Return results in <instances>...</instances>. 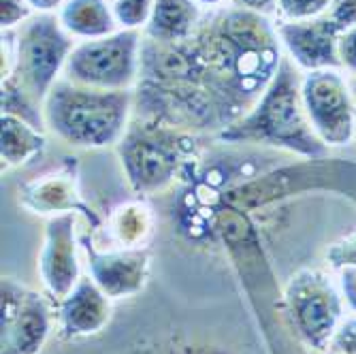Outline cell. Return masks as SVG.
Instances as JSON below:
<instances>
[{
	"label": "cell",
	"mask_w": 356,
	"mask_h": 354,
	"mask_svg": "<svg viewBox=\"0 0 356 354\" xmlns=\"http://www.w3.org/2000/svg\"><path fill=\"white\" fill-rule=\"evenodd\" d=\"M188 41L222 131L254 107L284 60L275 19L231 3L205 11Z\"/></svg>",
	"instance_id": "cell-1"
},
{
	"label": "cell",
	"mask_w": 356,
	"mask_h": 354,
	"mask_svg": "<svg viewBox=\"0 0 356 354\" xmlns=\"http://www.w3.org/2000/svg\"><path fill=\"white\" fill-rule=\"evenodd\" d=\"M303 71L284 54V60L254 107L237 122L226 126L213 141L280 152L288 158L318 160L331 152L322 143L305 113L301 96Z\"/></svg>",
	"instance_id": "cell-2"
},
{
	"label": "cell",
	"mask_w": 356,
	"mask_h": 354,
	"mask_svg": "<svg viewBox=\"0 0 356 354\" xmlns=\"http://www.w3.org/2000/svg\"><path fill=\"white\" fill-rule=\"evenodd\" d=\"M47 133L73 150H107L135 118V90L111 92L58 79L43 103Z\"/></svg>",
	"instance_id": "cell-3"
},
{
	"label": "cell",
	"mask_w": 356,
	"mask_h": 354,
	"mask_svg": "<svg viewBox=\"0 0 356 354\" xmlns=\"http://www.w3.org/2000/svg\"><path fill=\"white\" fill-rule=\"evenodd\" d=\"M201 139V135L135 115L115 154L135 195L156 197L197 175L203 165Z\"/></svg>",
	"instance_id": "cell-4"
},
{
	"label": "cell",
	"mask_w": 356,
	"mask_h": 354,
	"mask_svg": "<svg viewBox=\"0 0 356 354\" xmlns=\"http://www.w3.org/2000/svg\"><path fill=\"white\" fill-rule=\"evenodd\" d=\"M282 295L288 327L297 341L305 350L325 354L348 314L337 275L303 267L290 275Z\"/></svg>",
	"instance_id": "cell-5"
},
{
	"label": "cell",
	"mask_w": 356,
	"mask_h": 354,
	"mask_svg": "<svg viewBox=\"0 0 356 354\" xmlns=\"http://www.w3.org/2000/svg\"><path fill=\"white\" fill-rule=\"evenodd\" d=\"M9 32L13 41V71L7 79H13L43 105L49 90L62 79L77 41L62 28L56 13H35Z\"/></svg>",
	"instance_id": "cell-6"
},
{
	"label": "cell",
	"mask_w": 356,
	"mask_h": 354,
	"mask_svg": "<svg viewBox=\"0 0 356 354\" xmlns=\"http://www.w3.org/2000/svg\"><path fill=\"white\" fill-rule=\"evenodd\" d=\"M143 39L141 30L120 28L101 39L77 41L62 77L96 90H135L141 77Z\"/></svg>",
	"instance_id": "cell-7"
},
{
	"label": "cell",
	"mask_w": 356,
	"mask_h": 354,
	"mask_svg": "<svg viewBox=\"0 0 356 354\" xmlns=\"http://www.w3.org/2000/svg\"><path fill=\"white\" fill-rule=\"evenodd\" d=\"M301 96L316 137L329 152L356 143V109L350 77L341 69L303 73Z\"/></svg>",
	"instance_id": "cell-8"
},
{
	"label": "cell",
	"mask_w": 356,
	"mask_h": 354,
	"mask_svg": "<svg viewBox=\"0 0 356 354\" xmlns=\"http://www.w3.org/2000/svg\"><path fill=\"white\" fill-rule=\"evenodd\" d=\"M0 297V354H39L54 329L47 297L13 277H3Z\"/></svg>",
	"instance_id": "cell-9"
},
{
	"label": "cell",
	"mask_w": 356,
	"mask_h": 354,
	"mask_svg": "<svg viewBox=\"0 0 356 354\" xmlns=\"http://www.w3.org/2000/svg\"><path fill=\"white\" fill-rule=\"evenodd\" d=\"M19 205L37 216H62V214H79L86 218L88 229L96 235L103 229V220L81 197L79 173L73 163H64L51 171L30 177L17 186Z\"/></svg>",
	"instance_id": "cell-10"
},
{
	"label": "cell",
	"mask_w": 356,
	"mask_h": 354,
	"mask_svg": "<svg viewBox=\"0 0 356 354\" xmlns=\"http://www.w3.org/2000/svg\"><path fill=\"white\" fill-rule=\"evenodd\" d=\"M81 250L88 275L111 301L131 299L145 288L152 267V254L147 248H103L90 235L81 239Z\"/></svg>",
	"instance_id": "cell-11"
},
{
	"label": "cell",
	"mask_w": 356,
	"mask_h": 354,
	"mask_svg": "<svg viewBox=\"0 0 356 354\" xmlns=\"http://www.w3.org/2000/svg\"><path fill=\"white\" fill-rule=\"evenodd\" d=\"M79 214H62L47 218L43 246L39 252V277L49 299L62 301L81 280V261L77 237Z\"/></svg>",
	"instance_id": "cell-12"
},
{
	"label": "cell",
	"mask_w": 356,
	"mask_h": 354,
	"mask_svg": "<svg viewBox=\"0 0 356 354\" xmlns=\"http://www.w3.org/2000/svg\"><path fill=\"white\" fill-rule=\"evenodd\" d=\"M275 28L284 54L303 73L320 69H339L337 39L341 30L327 15L299 22L275 19Z\"/></svg>",
	"instance_id": "cell-13"
},
{
	"label": "cell",
	"mask_w": 356,
	"mask_h": 354,
	"mask_svg": "<svg viewBox=\"0 0 356 354\" xmlns=\"http://www.w3.org/2000/svg\"><path fill=\"white\" fill-rule=\"evenodd\" d=\"M111 316L113 301L88 273H83L73 291L58 303V325L67 339L99 335L111 323Z\"/></svg>",
	"instance_id": "cell-14"
},
{
	"label": "cell",
	"mask_w": 356,
	"mask_h": 354,
	"mask_svg": "<svg viewBox=\"0 0 356 354\" xmlns=\"http://www.w3.org/2000/svg\"><path fill=\"white\" fill-rule=\"evenodd\" d=\"M103 233L111 248H147L156 233V214L141 197L122 201L107 214Z\"/></svg>",
	"instance_id": "cell-15"
},
{
	"label": "cell",
	"mask_w": 356,
	"mask_h": 354,
	"mask_svg": "<svg viewBox=\"0 0 356 354\" xmlns=\"http://www.w3.org/2000/svg\"><path fill=\"white\" fill-rule=\"evenodd\" d=\"M205 17L197 0H156L152 19L143 35L158 43L188 41Z\"/></svg>",
	"instance_id": "cell-16"
},
{
	"label": "cell",
	"mask_w": 356,
	"mask_h": 354,
	"mask_svg": "<svg viewBox=\"0 0 356 354\" xmlns=\"http://www.w3.org/2000/svg\"><path fill=\"white\" fill-rule=\"evenodd\" d=\"M56 15L75 41L101 39L120 30L111 0H67Z\"/></svg>",
	"instance_id": "cell-17"
},
{
	"label": "cell",
	"mask_w": 356,
	"mask_h": 354,
	"mask_svg": "<svg viewBox=\"0 0 356 354\" xmlns=\"http://www.w3.org/2000/svg\"><path fill=\"white\" fill-rule=\"evenodd\" d=\"M47 131L32 126L30 122L3 113L0 118V160L3 171L19 169L41 156L47 147Z\"/></svg>",
	"instance_id": "cell-18"
},
{
	"label": "cell",
	"mask_w": 356,
	"mask_h": 354,
	"mask_svg": "<svg viewBox=\"0 0 356 354\" xmlns=\"http://www.w3.org/2000/svg\"><path fill=\"white\" fill-rule=\"evenodd\" d=\"M0 103H3V113L22 118L32 126L41 128V131H47L43 118V105L32 99L13 79H0Z\"/></svg>",
	"instance_id": "cell-19"
},
{
	"label": "cell",
	"mask_w": 356,
	"mask_h": 354,
	"mask_svg": "<svg viewBox=\"0 0 356 354\" xmlns=\"http://www.w3.org/2000/svg\"><path fill=\"white\" fill-rule=\"evenodd\" d=\"M156 0H113V15L120 28L145 32Z\"/></svg>",
	"instance_id": "cell-20"
},
{
	"label": "cell",
	"mask_w": 356,
	"mask_h": 354,
	"mask_svg": "<svg viewBox=\"0 0 356 354\" xmlns=\"http://www.w3.org/2000/svg\"><path fill=\"white\" fill-rule=\"evenodd\" d=\"M333 0H277V19L299 22L327 15Z\"/></svg>",
	"instance_id": "cell-21"
},
{
	"label": "cell",
	"mask_w": 356,
	"mask_h": 354,
	"mask_svg": "<svg viewBox=\"0 0 356 354\" xmlns=\"http://www.w3.org/2000/svg\"><path fill=\"white\" fill-rule=\"evenodd\" d=\"M327 269L339 273L343 269H356V231L333 241L325 252Z\"/></svg>",
	"instance_id": "cell-22"
},
{
	"label": "cell",
	"mask_w": 356,
	"mask_h": 354,
	"mask_svg": "<svg viewBox=\"0 0 356 354\" xmlns=\"http://www.w3.org/2000/svg\"><path fill=\"white\" fill-rule=\"evenodd\" d=\"M325 354H356V314H346Z\"/></svg>",
	"instance_id": "cell-23"
},
{
	"label": "cell",
	"mask_w": 356,
	"mask_h": 354,
	"mask_svg": "<svg viewBox=\"0 0 356 354\" xmlns=\"http://www.w3.org/2000/svg\"><path fill=\"white\" fill-rule=\"evenodd\" d=\"M35 15L28 0H0V30H15Z\"/></svg>",
	"instance_id": "cell-24"
},
{
	"label": "cell",
	"mask_w": 356,
	"mask_h": 354,
	"mask_svg": "<svg viewBox=\"0 0 356 354\" xmlns=\"http://www.w3.org/2000/svg\"><path fill=\"white\" fill-rule=\"evenodd\" d=\"M337 60H339V69L346 75L356 77V26L346 28V30L339 32Z\"/></svg>",
	"instance_id": "cell-25"
},
{
	"label": "cell",
	"mask_w": 356,
	"mask_h": 354,
	"mask_svg": "<svg viewBox=\"0 0 356 354\" xmlns=\"http://www.w3.org/2000/svg\"><path fill=\"white\" fill-rule=\"evenodd\" d=\"M327 17L339 30L356 26V0H333V5H331Z\"/></svg>",
	"instance_id": "cell-26"
},
{
	"label": "cell",
	"mask_w": 356,
	"mask_h": 354,
	"mask_svg": "<svg viewBox=\"0 0 356 354\" xmlns=\"http://www.w3.org/2000/svg\"><path fill=\"white\" fill-rule=\"evenodd\" d=\"M335 275H337V282H339V288H341V295H343L348 312L356 314V269H343V271H339Z\"/></svg>",
	"instance_id": "cell-27"
},
{
	"label": "cell",
	"mask_w": 356,
	"mask_h": 354,
	"mask_svg": "<svg viewBox=\"0 0 356 354\" xmlns=\"http://www.w3.org/2000/svg\"><path fill=\"white\" fill-rule=\"evenodd\" d=\"M231 5L258 13V15H265L271 19H277V0H231Z\"/></svg>",
	"instance_id": "cell-28"
},
{
	"label": "cell",
	"mask_w": 356,
	"mask_h": 354,
	"mask_svg": "<svg viewBox=\"0 0 356 354\" xmlns=\"http://www.w3.org/2000/svg\"><path fill=\"white\" fill-rule=\"evenodd\" d=\"M35 13H58L67 0H28Z\"/></svg>",
	"instance_id": "cell-29"
},
{
	"label": "cell",
	"mask_w": 356,
	"mask_h": 354,
	"mask_svg": "<svg viewBox=\"0 0 356 354\" xmlns=\"http://www.w3.org/2000/svg\"><path fill=\"white\" fill-rule=\"evenodd\" d=\"M197 3H199L205 11H209V9H216V7H222V5H229L231 0H197Z\"/></svg>",
	"instance_id": "cell-30"
},
{
	"label": "cell",
	"mask_w": 356,
	"mask_h": 354,
	"mask_svg": "<svg viewBox=\"0 0 356 354\" xmlns=\"http://www.w3.org/2000/svg\"><path fill=\"white\" fill-rule=\"evenodd\" d=\"M350 77V75H348ZM350 86H352V96H354V109H356V77H350ZM356 145V143H354Z\"/></svg>",
	"instance_id": "cell-31"
},
{
	"label": "cell",
	"mask_w": 356,
	"mask_h": 354,
	"mask_svg": "<svg viewBox=\"0 0 356 354\" xmlns=\"http://www.w3.org/2000/svg\"><path fill=\"white\" fill-rule=\"evenodd\" d=\"M111 3H113V0H111Z\"/></svg>",
	"instance_id": "cell-32"
}]
</instances>
